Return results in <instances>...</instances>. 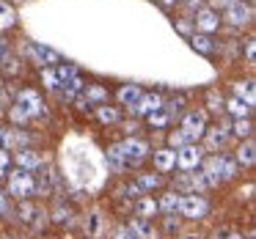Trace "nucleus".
I'll use <instances>...</instances> for the list:
<instances>
[{
    "mask_svg": "<svg viewBox=\"0 0 256 239\" xmlns=\"http://www.w3.org/2000/svg\"><path fill=\"white\" fill-rule=\"evenodd\" d=\"M8 193H12L14 198H20V201H25L28 195H34V176H30L28 171L8 173Z\"/></svg>",
    "mask_w": 256,
    "mask_h": 239,
    "instance_id": "obj_1",
    "label": "nucleus"
},
{
    "mask_svg": "<svg viewBox=\"0 0 256 239\" xmlns=\"http://www.w3.org/2000/svg\"><path fill=\"white\" fill-rule=\"evenodd\" d=\"M179 212H182L188 220H201V217H206V212H210V204H206L201 195H182V198H179Z\"/></svg>",
    "mask_w": 256,
    "mask_h": 239,
    "instance_id": "obj_2",
    "label": "nucleus"
},
{
    "mask_svg": "<svg viewBox=\"0 0 256 239\" xmlns=\"http://www.w3.org/2000/svg\"><path fill=\"white\" fill-rule=\"evenodd\" d=\"M201 160H204V151H201L198 146H193V143L176 149V165L182 168V171H193V168H198Z\"/></svg>",
    "mask_w": 256,
    "mask_h": 239,
    "instance_id": "obj_3",
    "label": "nucleus"
},
{
    "mask_svg": "<svg viewBox=\"0 0 256 239\" xmlns=\"http://www.w3.org/2000/svg\"><path fill=\"white\" fill-rule=\"evenodd\" d=\"M122 146V151H124V157H127V162H130V168L132 165H140V162L149 157V146L144 143V140H138V138H130V140H124V143H118Z\"/></svg>",
    "mask_w": 256,
    "mask_h": 239,
    "instance_id": "obj_4",
    "label": "nucleus"
},
{
    "mask_svg": "<svg viewBox=\"0 0 256 239\" xmlns=\"http://www.w3.org/2000/svg\"><path fill=\"white\" fill-rule=\"evenodd\" d=\"M182 132H184V138L188 140H196V138H201V135L206 132V116L204 113H188L184 116V121H182Z\"/></svg>",
    "mask_w": 256,
    "mask_h": 239,
    "instance_id": "obj_5",
    "label": "nucleus"
},
{
    "mask_svg": "<svg viewBox=\"0 0 256 239\" xmlns=\"http://www.w3.org/2000/svg\"><path fill=\"white\" fill-rule=\"evenodd\" d=\"M20 113L22 116H42V99L36 91H22L20 94Z\"/></svg>",
    "mask_w": 256,
    "mask_h": 239,
    "instance_id": "obj_6",
    "label": "nucleus"
},
{
    "mask_svg": "<svg viewBox=\"0 0 256 239\" xmlns=\"http://www.w3.org/2000/svg\"><path fill=\"white\" fill-rule=\"evenodd\" d=\"M17 165H20V171H39L42 168V157L36 154V151H30V149H20L17 151Z\"/></svg>",
    "mask_w": 256,
    "mask_h": 239,
    "instance_id": "obj_7",
    "label": "nucleus"
},
{
    "mask_svg": "<svg viewBox=\"0 0 256 239\" xmlns=\"http://www.w3.org/2000/svg\"><path fill=\"white\" fill-rule=\"evenodd\" d=\"M154 168H157L160 173L176 168V151H174V149H160V151H154Z\"/></svg>",
    "mask_w": 256,
    "mask_h": 239,
    "instance_id": "obj_8",
    "label": "nucleus"
},
{
    "mask_svg": "<svg viewBox=\"0 0 256 239\" xmlns=\"http://www.w3.org/2000/svg\"><path fill=\"white\" fill-rule=\"evenodd\" d=\"M248 17H250V8L245 6V3H240V0H234L232 6H228V11H226V19H228L232 25L248 22Z\"/></svg>",
    "mask_w": 256,
    "mask_h": 239,
    "instance_id": "obj_9",
    "label": "nucleus"
},
{
    "mask_svg": "<svg viewBox=\"0 0 256 239\" xmlns=\"http://www.w3.org/2000/svg\"><path fill=\"white\" fill-rule=\"evenodd\" d=\"M28 52L36 58L39 63H61V58H58L56 50H50V47H39V44H28Z\"/></svg>",
    "mask_w": 256,
    "mask_h": 239,
    "instance_id": "obj_10",
    "label": "nucleus"
},
{
    "mask_svg": "<svg viewBox=\"0 0 256 239\" xmlns=\"http://www.w3.org/2000/svg\"><path fill=\"white\" fill-rule=\"evenodd\" d=\"M135 215L138 217H154L157 215V201L149 198V195H140V198H135Z\"/></svg>",
    "mask_w": 256,
    "mask_h": 239,
    "instance_id": "obj_11",
    "label": "nucleus"
},
{
    "mask_svg": "<svg viewBox=\"0 0 256 239\" xmlns=\"http://www.w3.org/2000/svg\"><path fill=\"white\" fill-rule=\"evenodd\" d=\"M179 193H166L160 201H157V212H166V215H176L179 212Z\"/></svg>",
    "mask_w": 256,
    "mask_h": 239,
    "instance_id": "obj_12",
    "label": "nucleus"
},
{
    "mask_svg": "<svg viewBox=\"0 0 256 239\" xmlns=\"http://www.w3.org/2000/svg\"><path fill=\"white\" fill-rule=\"evenodd\" d=\"M130 231H132L138 239H149L152 234H154V228H152V223L146 220V217H132V223H130Z\"/></svg>",
    "mask_w": 256,
    "mask_h": 239,
    "instance_id": "obj_13",
    "label": "nucleus"
},
{
    "mask_svg": "<svg viewBox=\"0 0 256 239\" xmlns=\"http://www.w3.org/2000/svg\"><path fill=\"white\" fill-rule=\"evenodd\" d=\"M135 184H138L140 193H146V190H157L162 184V176H160V173H138Z\"/></svg>",
    "mask_w": 256,
    "mask_h": 239,
    "instance_id": "obj_14",
    "label": "nucleus"
},
{
    "mask_svg": "<svg viewBox=\"0 0 256 239\" xmlns=\"http://www.w3.org/2000/svg\"><path fill=\"white\" fill-rule=\"evenodd\" d=\"M108 162H110L116 171H127V168H130V162H127V157H124V151H122V146H118V143L108 149Z\"/></svg>",
    "mask_w": 256,
    "mask_h": 239,
    "instance_id": "obj_15",
    "label": "nucleus"
},
{
    "mask_svg": "<svg viewBox=\"0 0 256 239\" xmlns=\"http://www.w3.org/2000/svg\"><path fill=\"white\" fill-rule=\"evenodd\" d=\"M160 107H162V99H160L157 94H149V96H140V102L135 105V110H138V113H146V116H149V113L160 110Z\"/></svg>",
    "mask_w": 256,
    "mask_h": 239,
    "instance_id": "obj_16",
    "label": "nucleus"
},
{
    "mask_svg": "<svg viewBox=\"0 0 256 239\" xmlns=\"http://www.w3.org/2000/svg\"><path fill=\"white\" fill-rule=\"evenodd\" d=\"M140 96H144V91H140L138 85H124V88L118 91V99H122L124 105H132V107L140 102Z\"/></svg>",
    "mask_w": 256,
    "mask_h": 239,
    "instance_id": "obj_17",
    "label": "nucleus"
},
{
    "mask_svg": "<svg viewBox=\"0 0 256 239\" xmlns=\"http://www.w3.org/2000/svg\"><path fill=\"white\" fill-rule=\"evenodd\" d=\"M218 168H220V179H223V182H228V179L237 176V162L228 160V157H223V154H218Z\"/></svg>",
    "mask_w": 256,
    "mask_h": 239,
    "instance_id": "obj_18",
    "label": "nucleus"
},
{
    "mask_svg": "<svg viewBox=\"0 0 256 239\" xmlns=\"http://www.w3.org/2000/svg\"><path fill=\"white\" fill-rule=\"evenodd\" d=\"M237 162H240V165H245V168L254 165V162H256V149H254V143H242V146H240Z\"/></svg>",
    "mask_w": 256,
    "mask_h": 239,
    "instance_id": "obj_19",
    "label": "nucleus"
},
{
    "mask_svg": "<svg viewBox=\"0 0 256 239\" xmlns=\"http://www.w3.org/2000/svg\"><path fill=\"white\" fill-rule=\"evenodd\" d=\"M196 22H198L201 30H215V28H218V17H215L212 11H198Z\"/></svg>",
    "mask_w": 256,
    "mask_h": 239,
    "instance_id": "obj_20",
    "label": "nucleus"
},
{
    "mask_svg": "<svg viewBox=\"0 0 256 239\" xmlns=\"http://www.w3.org/2000/svg\"><path fill=\"white\" fill-rule=\"evenodd\" d=\"M237 99H242L245 105H254V83H240L237 85Z\"/></svg>",
    "mask_w": 256,
    "mask_h": 239,
    "instance_id": "obj_21",
    "label": "nucleus"
},
{
    "mask_svg": "<svg viewBox=\"0 0 256 239\" xmlns=\"http://www.w3.org/2000/svg\"><path fill=\"white\" fill-rule=\"evenodd\" d=\"M34 217H42V212L36 209V206H30V204H25V201H22V206H20V220H22V223H34Z\"/></svg>",
    "mask_w": 256,
    "mask_h": 239,
    "instance_id": "obj_22",
    "label": "nucleus"
},
{
    "mask_svg": "<svg viewBox=\"0 0 256 239\" xmlns=\"http://www.w3.org/2000/svg\"><path fill=\"white\" fill-rule=\"evenodd\" d=\"M228 110H232L237 118H248V113H250V105H245L242 99H232V102H228Z\"/></svg>",
    "mask_w": 256,
    "mask_h": 239,
    "instance_id": "obj_23",
    "label": "nucleus"
},
{
    "mask_svg": "<svg viewBox=\"0 0 256 239\" xmlns=\"http://www.w3.org/2000/svg\"><path fill=\"white\" fill-rule=\"evenodd\" d=\"M206 132H210V146H223V143H226V138H228V129H223V127L206 129Z\"/></svg>",
    "mask_w": 256,
    "mask_h": 239,
    "instance_id": "obj_24",
    "label": "nucleus"
},
{
    "mask_svg": "<svg viewBox=\"0 0 256 239\" xmlns=\"http://www.w3.org/2000/svg\"><path fill=\"white\" fill-rule=\"evenodd\" d=\"M168 121H171V116H168L162 107H160V110H154V113H149V124H152V127H166Z\"/></svg>",
    "mask_w": 256,
    "mask_h": 239,
    "instance_id": "obj_25",
    "label": "nucleus"
},
{
    "mask_svg": "<svg viewBox=\"0 0 256 239\" xmlns=\"http://www.w3.org/2000/svg\"><path fill=\"white\" fill-rule=\"evenodd\" d=\"M250 132H254V127H250L248 118H237V124H234V135H237V138H248Z\"/></svg>",
    "mask_w": 256,
    "mask_h": 239,
    "instance_id": "obj_26",
    "label": "nucleus"
},
{
    "mask_svg": "<svg viewBox=\"0 0 256 239\" xmlns=\"http://www.w3.org/2000/svg\"><path fill=\"white\" fill-rule=\"evenodd\" d=\"M174 187H176L179 193H190V190H193V179H190L188 173H182V176H176V182H174Z\"/></svg>",
    "mask_w": 256,
    "mask_h": 239,
    "instance_id": "obj_27",
    "label": "nucleus"
},
{
    "mask_svg": "<svg viewBox=\"0 0 256 239\" xmlns=\"http://www.w3.org/2000/svg\"><path fill=\"white\" fill-rule=\"evenodd\" d=\"M100 118L105 124H116L118 121V110H113V107H100Z\"/></svg>",
    "mask_w": 256,
    "mask_h": 239,
    "instance_id": "obj_28",
    "label": "nucleus"
},
{
    "mask_svg": "<svg viewBox=\"0 0 256 239\" xmlns=\"http://www.w3.org/2000/svg\"><path fill=\"white\" fill-rule=\"evenodd\" d=\"M193 47L201 52H212V41L206 39V36H193Z\"/></svg>",
    "mask_w": 256,
    "mask_h": 239,
    "instance_id": "obj_29",
    "label": "nucleus"
},
{
    "mask_svg": "<svg viewBox=\"0 0 256 239\" xmlns=\"http://www.w3.org/2000/svg\"><path fill=\"white\" fill-rule=\"evenodd\" d=\"M86 94H88V102L91 99H94V102H102V99H105V88H96V85H88V91H86Z\"/></svg>",
    "mask_w": 256,
    "mask_h": 239,
    "instance_id": "obj_30",
    "label": "nucleus"
},
{
    "mask_svg": "<svg viewBox=\"0 0 256 239\" xmlns=\"http://www.w3.org/2000/svg\"><path fill=\"white\" fill-rule=\"evenodd\" d=\"M190 140L184 138V132L179 129V132H171V146H176V149H182V146H188Z\"/></svg>",
    "mask_w": 256,
    "mask_h": 239,
    "instance_id": "obj_31",
    "label": "nucleus"
},
{
    "mask_svg": "<svg viewBox=\"0 0 256 239\" xmlns=\"http://www.w3.org/2000/svg\"><path fill=\"white\" fill-rule=\"evenodd\" d=\"M52 220L56 223H72V212L61 206V209H56V217H52Z\"/></svg>",
    "mask_w": 256,
    "mask_h": 239,
    "instance_id": "obj_32",
    "label": "nucleus"
},
{
    "mask_svg": "<svg viewBox=\"0 0 256 239\" xmlns=\"http://www.w3.org/2000/svg\"><path fill=\"white\" fill-rule=\"evenodd\" d=\"M6 171H8V154L0 151V176H6Z\"/></svg>",
    "mask_w": 256,
    "mask_h": 239,
    "instance_id": "obj_33",
    "label": "nucleus"
},
{
    "mask_svg": "<svg viewBox=\"0 0 256 239\" xmlns=\"http://www.w3.org/2000/svg\"><path fill=\"white\" fill-rule=\"evenodd\" d=\"M8 198H6V193H3V190H0V215H8Z\"/></svg>",
    "mask_w": 256,
    "mask_h": 239,
    "instance_id": "obj_34",
    "label": "nucleus"
},
{
    "mask_svg": "<svg viewBox=\"0 0 256 239\" xmlns=\"http://www.w3.org/2000/svg\"><path fill=\"white\" fill-rule=\"evenodd\" d=\"M176 228H179L176 217H168V220H166V234H176Z\"/></svg>",
    "mask_w": 256,
    "mask_h": 239,
    "instance_id": "obj_35",
    "label": "nucleus"
},
{
    "mask_svg": "<svg viewBox=\"0 0 256 239\" xmlns=\"http://www.w3.org/2000/svg\"><path fill=\"white\" fill-rule=\"evenodd\" d=\"M118 239H138V237H135V234H132V231H130V228H124V231H122V234H118Z\"/></svg>",
    "mask_w": 256,
    "mask_h": 239,
    "instance_id": "obj_36",
    "label": "nucleus"
},
{
    "mask_svg": "<svg viewBox=\"0 0 256 239\" xmlns=\"http://www.w3.org/2000/svg\"><path fill=\"white\" fill-rule=\"evenodd\" d=\"M212 3H215V6H232L234 0H212Z\"/></svg>",
    "mask_w": 256,
    "mask_h": 239,
    "instance_id": "obj_37",
    "label": "nucleus"
},
{
    "mask_svg": "<svg viewBox=\"0 0 256 239\" xmlns=\"http://www.w3.org/2000/svg\"><path fill=\"white\" fill-rule=\"evenodd\" d=\"M6 55V41H0V58Z\"/></svg>",
    "mask_w": 256,
    "mask_h": 239,
    "instance_id": "obj_38",
    "label": "nucleus"
},
{
    "mask_svg": "<svg viewBox=\"0 0 256 239\" xmlns=\"http://www.w3.org/2000/svg\"><path fill=\"white\" fill-rule=\"evenodd\" d=\"M3 140H6V129L0 127V143H3Z\"/></svg>",
    "mask_w": 256,
    "mask_h": 239,
    "instance_id": "obj_39",
    "label": "nucleus"
},
{
    "mask_svg": "<svg viewBox=\"0 0 256 239\" xmlns=\"http://www.w3.org/2000/svg\"><path fill=\"white\" fill-rule=\"evenodd\" d=\"M228 239H242V237H240V234H232V237H228Z\"/></svg>",
    "mask_w": 256,
    "mask_h": 239,
    "instance_id": "obj_40",
    "label": "nucleus"
},
{
    "mask_svg": "<svg viewBox=\"0 0 256 239\" xmlns=\"http://www.w3.org/2000/svg\"><path fill=\"white\" fill-rule=\"evenodd\" d=\"M182 239H198V237H193V234H188V237H182Z\"/></svg>",
    "mask_w": 256,
    "mask_h": 239,
    "instance_id": "obj_41",
    "label": "nucleus"
},
{
    "mask_svg": "<svg viewBox=\"0 0 256 239\" xmlns=\"http://www.w3.org/2000/svg\"><path fill=\"white\" fill-rule=\"evenodd\" d=\"M0 239H14V237H0Z\"/></svg>",
    "mask_w": 256,
    "mask_h": 239,
    "instance_id": "obj_42",
    "label": "nucleus"
},
{
    "mask_svg": "<svg viewBox=\"0 0 256 239\" xmlns=\"http://www.w3.org/2000/svg\"><path fill=\"white\" fill-rule=\"evenodd\" d=\"M0 107H3V96H0Z\"/></svg>",
    "mask_w": 256,
    "mask_h": 239,
    "instance_id": "obj_43",
    "label": "nucleus"
},
{
    "mask_svg": "<svg viewBox=\"0 0 256 239\" xmlns=\"http://www.w3.org/2000/svg\"><path fill=\"white\" fill-rule=\"evenodd\" d=\"M162 3H174V0H162Z\"/></svg>",
    "mask_w": 256,
    "mask_h": 239,
    "instance_id": "obj_44",
    "label": "nucleus"
},
{
    "mask_svg": "<svg viewBox=\"0 0 256 239\" xmlns=\"http://www.w3.org/2000/svg\"><path fill=\"white\" fill-rule=\"evenodd\" d=\"M88 239H96V237H88Z\"/></svg>",
    "mask_w": 256,
    "mask_h": 239,
    "instance_id": "obj_45",
    "label": "nucleus"
}]
</instances>
